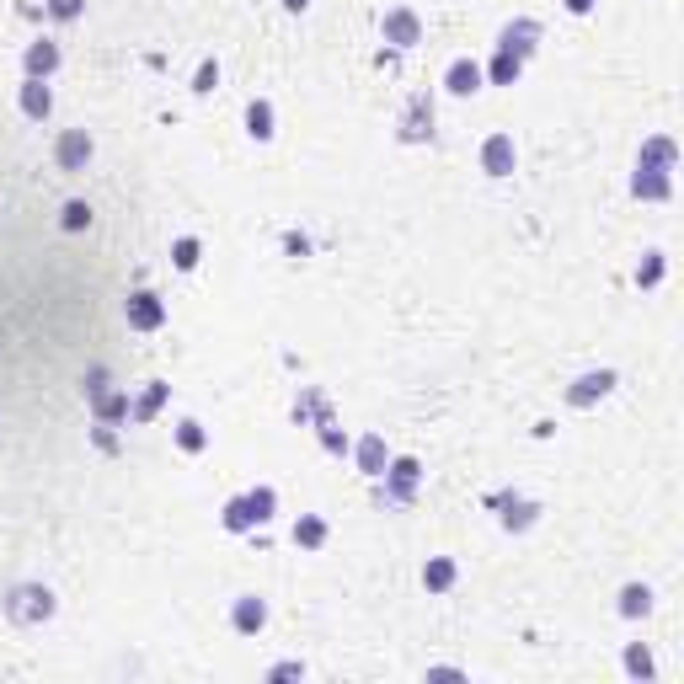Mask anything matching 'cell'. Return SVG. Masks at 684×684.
I'll return each instance as SVG.
<instances>
[{"label": "cell", "mask_w": 684, "mask_h": 684, "mask_svg": "<svg viewBox=\"0 0 684 684\" xmlns=\"http://www.w3.org/2000/svg\"><path fill=\"white\" fill-rule=\"evenodd\" d=\"M278 6H284V11H294V17H305V11H310V0H278Z\"/></svg>", "instance_id": "obj_41"}, {"label": "cell", "mask_w": 684, "mask_h": 684, "mask_svg": "<svg viewBox=\"0 0 684 684\" xmlns=\"http://www.w3.org/2000/svg\"><path fill=\"white\" fill-rule=\"evenodd\" d=\"M481 86H487V75H481V65H476L471 54L449 59V70H444V91H449V97H476Z\"/></svg>", "instance_id": "obj_15"}, {"label": "cell", "mask_w": 684, "mask_h": 684, "mask_svg": "<svg viewBox=\"0 0 684 684\" xmlns=\"http://www.w3.org/2000/svg\"><path fill=\"white\" fill-rule=\"evenodd\" d=\"M214 86H220V59H198V70H193V81H188V91H193V97H209V91Z\"/></svg>", "instance_id": "obj_31"}, {"label": "cell", "mask_w": 684, "mask_h": 684, "mask_svg": "<svg viewBox=\"0 0 684 684\" xmlns=\"http://www.w3.org/2000/svg\"><path fill=\"white\" fill-rule=\"evenodd\" d=\"M417 487H423V465H417L412 455H391L385 476H375V503L380 508H412Z\"/></svg>", "instance_id": "obj_1"}, {"label": "cell", "mask_w": 684, "mask_h": 684, "mask_svg": "<svg viewBox=\"0 0 684 684\" xmlns=\"http://www.w3.org/2000/svg\"><path fill=\"white\" fill-rule=\"evenodd\" d=\"M17 107H22V118L27 123H43L54 113V86L49 81H33V75H27V81L17 86Z\"/></svg>", "instance_id": "obj_16"}, {"label": "cell", "mask_w": 684, "mask_h": 684, "mask_svg": "<svg viewBox=\"0 0 684 684\" xmlns=\"http://www.w3.org/2000/svg\"><path fill=\"white\" fill-rule=\"evenodd\" d=\"M220 524H225L230 535H252V530H257L252 508H246V492H241V497H230V503L220 508Z\"/></svg>", "instance_id": "obj_29"}, {"label": "cell", "mask_w": 684, "mask_h": 684, "mask_svg": "<svg viewBox=\"0 0 684 684\" xmlns=\"http://www.w3.org/2000/svg\"><path fill=\"white\" fill-rule=\"evenodd\" d=\"M59 65H65V54H59L54 38H33V43L22 49V75H33V81H49Z\"/></svg>", "instance_id": "obj_14"}, {"label": "cell", "mask_w": 684, "mask_h": 684, "mask_svg": "<svg viewBox=\"0 0 684 684\" xmlns=\"http://www.w3.org/2000/svg\"><path fill=\"white\" fill-rule=\"evenodd\" d=\"M123 321H129L134 332H161L166 326V300L155 289H134L129 300H123Z\"/></svg>", "instance_id": "obj_6"}, {"label": "cell", "mask_w": 684, "mask_h": 684, "mask_svg": "<svg viewBox=\"0 0 684 684\" xmlns=\"http://www.w3.org/2000/svg\"><path fill=\"white\" fill-rule=\"evenodd\" d=\"M171 439H177L182 455H204V449H209V428L198 423V417H177V423H171Z\"/></svg>", "instance_id": "obj_24"}, {"label": "cell", "mask_w": 684, "mask_h": 684, "mask_svg": "<svg viewBox=\"0 0 684 684\" xmlns=\"http://www.w3.org/2000/svg\"><path fill=\"white\" fill-rule=\"evenodd\" d=\"M198 262H204V241H198V236L171 241V268H177V273H198Z\"/></svg>", "instance_id": "obj_28"}, {"label": "cell", "mask_w": 684, "mask_h": 684, "mask_svg": "<svg viewBox=\"0 0 684 684\" xmlns=\"http://www.w3.org/2000/svg\"><path fill=\"white\" fill-rule=\"evenodd\" d=\"M535 43H540V22L535 17H513V22L497 27V49L513 54V59H530Z\"/></svg>", "instance_id": "obj_12"}, {"label": "cell", "mask_w": 684, "mask_h": 684, "mask_svg": "<svg viewBox=\"0 0 684 684\" xmlns=\"http://www.w3.org/2000/svg\"><path fill=\"white\" fill-rule=\"evenodd\" d=\"M278 134V113L268 97H252L246 102V139H257V145H268V139Z\"/></svg>", "instance_id": "obj_20"}, {"label": "cell", "mask_w": 684, "mask_h": 684, "mask_svg": "<svg viewBox=\"0 0 684 684\" xmlns=\"http://www.w3.org/2000/svg\"><path fill=\"white\" fill-rule=\"evenodd\" d=\"M91 225V204L86 198H70L65 209H59V230H86Z\"/></svg>", "instance_id": "obj_34"}, {"label": "cell", "mask_w": 684, "mask_h": 684, "mask_svg": "<svg viewBox=\"0 0 684 684\" xmlns=\"http://www.w3.org/2000/svg\"><path fill=\"white\" fill-rule=\"evenodd\" d=\"M631 198H642V204H668V198H674V171L636 166L631 171Z\"/></svg>", "instance_id": "obj_13"}, {"label": "cell", "mask_w": 684, "mask_h": 684, "mask_svg": "<svg viewBox=\"0 0 684 684\" xmlns=\"http://www.w3.org/2000/svg\"><path fill=\"white\" fill-rule=\"evenodd\" d=\"M594 6H599V0H562V11H567V17H588Z\"/></svg>", "instance_id": "obj_39"}, {"label": "cell", "mask_w": 684, "mask_h": 684, "mask_svg": "<svg viewBox=\"0 0 684 684\" xmlns=\"http://www.w3.org/2000/svg\"><path fill=\"white\" fill-rule=\"evenodd\" d=\"M91 444H97L102 455H118V433H113V423H97V428H91Z\"/></svg>", "instance_id": "obj_36"}, {"label": "cell", "mask_w": 684, "mask_h": 684, "mask_svg": "<svg viewBox=\"0 0 684 684\" xmlns=\"http://www.w3.org/2000/svg\"><path fill=\"white\" fill-rule=\"evenodd\" d=\"M652 604H658V599H652V588H647V583H626V588L615 594L620 620H647V615H652Z\"/></svg>", "instance_id": "obj_22"}, {"label": "cell", "mask_w": 684, "mask_h": 684, "mask_svg": "<svg viewBox=\"0 0 684 684\" xmlns=\"http://www.w3.org/2000/svg\"><path fill=\"white\" fill-rule=\"evenodd\" d=\"M91 155H97V139H91L86 129H65L54 139V166L59 171H86Z\"/></svg>", "instance_id": "obj_11"}, {"label": "cell", "mask_w": 684, "mask_h": 684, "mask_svg": "<svg viewBox=\"0 0 684 684\" xmlns=\"http://www.w3.org/2000/svg\"><path fill=\"white\" fill-rule=\"evenodd\" d=\"M246 508H252V519H257V530H262V524L278 519V492L273 487H252V492H246Z\"/></svg>", "instance_id": "obj_30"}, {"label": "cell", "mask_w": 684, "mask_h": 684, "mask_svg": "<svg viewBox=\"0 0 684 684\" xmlns=\"http://www.w3.org/2000/svg\"><path fill=\"white\" fill-rule=\"evenodd\" d=\"M86 401H91V417L97 423H129V391H118V385H107V369L97 364L86 375Z\"/></svg>", "instance_id": "obj_3"}, {"label": "cell", "mask_w": 684, "mask_h": 684, "mask_svg": "<svg viewBox=\"0 0 684 684\" xmlns=\"http://www.w3.org/2000/svg\"><path fill=\"white\" fill-rule=\"evenodd\" d=\"M620 668H626V679H658V663H652V652H647V642H631L626 652H620Z\"/></svg>", "instance_id": "obj_27"}, {"label": "cell", "mask_w": 684, "mask_h": 684, "mask_svg": "<svg viewBox=\"0 0 684 684\" xmlns=\"http://www.w3.org/2000/svg\"><path fill=\"white\" fill-rule=\"evenodd\" d=\"M43 6H49L54 22H75V17L86 11V0H43Z\"/></svg>", "instance_id": "obj_35"}, {"label": "cell", "mask_w": 684, "mask_h": 684, "mask_svg": "<svg viewBox=\"0 0 684 684\" xmlns=\"http://www.w3.org/2000/svg\"><path fill=\"white\" fill-rule=\"evenodd\" d=\"M636 166H663V171H674L679 166V145L668 134H652L647 145H642V155H636Z\"/></svg>", "instance_id": "obj_25"}, {"label": "cell", "mask_w": 684, "mask_h": 684, "mask_svg": "<svg viewBox=\"0 0 684 684\" xmlns=\"http://www.w3.org/2000/svg\"><path fill=\"white\" fill-rule=\"evenodd\" d=\"M615 385H620V375H615V369H583V375L567 385V407H572V412H588V407H599V401L610 396Z\"/></svg>", "instance_id": "obj_5"}, {"label": "cell", "mask_w": 684, "mask_h": 684, "mask_svg": "<svg viewBox=\"0 0 684 684\" xmlns=\"http://www.w3.org/2000/svg\"><path fill=\"white\" fill-rule=\"evenodd\" d=\"M380 38L391 43V49H417V43H423V17H417L412 6H391L380 17Z\"/></svg>", "instance_id": "obj_7"}, {"label": "cell", "mask_w": 684, "mask_h": 684, "mask_svg": "<svg viewBox=\"0 0 684 684\" xmlns=\"http://www.w3.org/2000/svg\"><path fill=\"white\" fill-rule=\"evenodd\" d=\"M481 171H487L492 182H503L519 171V145H513V134H487L481 139Z\"/></svg>", "instance_id": "obj_9"}, {"label": "cell", "mask_w": 684, "mask_h": 684, "mask_svg": "<svg viewBox=\"0 0 684 684\" xmlns=\"http://www.w3.org/2000/svg\"><path fill=\"white\" fill-rule=\"evenodd\" d=\"M353 460H359V471L375 481V476H385V465H391V449H385V439L380 433H364L359 444H353Z\"/></svg>", "instance_id": "obj_19"}, {"label": "cell", "mask_w": 684, "mask_h": 684, "mask_svg": "<svg viewBox=\"0 0 684 684\" xmlns=\"http://www.w3.org/2000/svg\"><path fill=\"white\" fill-rule=\"evenodd\" d=\"M305 674H310V668H305L300 658H289V663H273V668H268V679H273V684H278V679H305Z\"/></svg>", "instance_id": "obj_37"}, {"label": "cell", "mask_w": 684, "mask_h": 684, "mask_svg": "<svg viewBox=\"0 0 684 684\" xmlns=\"http://www.w3.org/2000/svg\"><path fill=\"white\" fill-rule=\"evenodd\" d=\"M166 401H171V385L166 380H145V391L129 401V423H155V417L166 412Z\"/></svg>", "instance_id": "obj_17"}, {"label": "cell", "mask_w": 684, "mask_h": 684, "mask_svg": "<svg viewBox=\"0 0 684 684\" xmlns=\"http://www.w3.org/2000/svg\"><path fill=\"white\" fill-rule=\"evenodd\" d=\"M428 679H465V668H455V663H439V668H428Z\"/></svg>", "instance_id": "obj_40"}, {"label": "cell", "mask_w": 684, "mask_h": 684, "mask_svg": "<svg viewBox=\"0 0 684 684\" xmlns=\"http://www.w3.org/2000/svg\"><path fill=\"white\" fill-rule=\"evenodd\" d=\"M487 503H492V508H503V513H497L503 535H530L535 524H540V513H546V508L535 503V497H519V492H492Z\"/></svg>", "instance_id": "obj_4"}, {"label": "cell", "mask_w": 684, "mask_h": 684, "mask_svg": "<svg viewBox=\"0 0 684 684\" xmlns=\"http://www.w3.org/2000/svg\"><path fill=\"white\" fill-rule=\"evenodd\" d=\"M268 620H273V610H268V599H262V594H236V599H230V631L262 636V631H268Z\"/></svg>", "instance_id": "obj_10"}, {"label": "cell", "mask_w": 684, "mask_h": 684, "mask_svg": "<svg viewBox=\"0 0 684 684\" xmlns=\"http://www.w3.org/2000/svg\"><path fill=\"white\" fill-rule=\"evenodd\" d=\"M289 540H294L300 551H321L326 540H332V524H326L321 513H300V519L289 524Z\"/></svg>", "instance_id": "obj_18"}, {"label": "cell", "mask_w": 684, "mask_h": 684, "mask_svg": "<svg viewBox=\"0 0 684 684\" xmlns=\"http://www.w3.org/2000/svg\"><path fill=\"white\" fill-rule=\"evenodd\" d=\"M396 139L401 145H428L433 139V97L428 91H417V97L407 102V113H401V123H396Z\"/></svg>", "instance_id": "obj_8"}, {"label": "cell", "mask_w": 684, "mask_h": 684, "mask_svg": "<svg viewBox=\"0 0 684 684\" xmlns=\"http://www.w3.org/2000/svg\"><path fill=\"white\" fill-rule=\"evenodd\" d=\"M481 75H487V86H519L524 81V59H513V54L497 49L487 65H481Z\"/></svg>", "instance_id": "obj_23"}, {"label": "cell", "mask_w": 684, "mask_h": 684, "mask_svg": "<svg viewBox=\"0 0 684 684\" xmlns=\"http://www.w3.org/2000/svg\"><path fill=\"white\" fill-rule=\"evenodd\" d=\"M332 417V407H326V396H321V385H305L300 391V401H294V423H326Z\"/></svg>", "instance_id": "obj_26"}, {"label": "cell", "mask_w": 684, "mask_h": 684, "mask_svg": "<svg viewBox=\"0 0 684 684\" xmlns=\"http://www.w3.org/2000/svg\"><path fill=\"white\" fill-rule=\"evenodd\" d=\"M316 439L326 455H348V433L337 428V417H326V423H316Z\"/></svg>", "instance_id": "obj_33"}, {"label": "cell", "mask_w": 684, "mask_h": 684, "mask_svg": "<svg viewBox=\"0 0 684 684\" xmlns=\"http://www.w3.org/2000/svg\"><path fill=\"white\" fill-rule=\"evenodd\" d=\"M663 273H668V252H647L642 268H636V284H642V289H658Z\"/></svg>", "instance_id": "obj_32"}, {"label": "cell", "mask_w": 684, "mask_h": 684, "mask_svg": "<svg viewBox=\"0 0 684 684\" xmlns=\"http://www.w3.org/2000/svg\"><path fill=\"white\" fill-rule=\"evenodd\" d=\"M0 610H6L11 626H43V620L59 615V599L49 583H17L6 599H0Z\"/></svg>", "instance_id": "obj_2"}, {"label": "cell", "mask_w": 684, "mask_h": 684, "mask_svg": "<svg viewBox=\"0 0 684 684\" xmlns=\"http://www.w3.org/2000/svg\"><path fill=\"white\" fill-rule=\"evenodd\" d=\"M455 583H460L455 556H428V562H423V588H428V594H449Z\"/></svg>", "instance_id": "obj_21"}, {"label": "cell", "mask_w": 684, "mask_h": 684, "mask_svg": "<svg viewBox=\"0 0 684 684\" xmlns=\"http://www.w3.org/2000/svg\"><path fill=\"white\" fill-rule=\"evenodd\" d=\"M284 252H289V257H310V241H305V236H294V230H289V236H284Z\"/></svg>", "instance_id": "obj_38"}]
</instances>
